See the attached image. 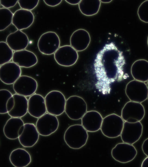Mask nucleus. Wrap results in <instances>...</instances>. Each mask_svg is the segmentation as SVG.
Returning a JSON list of instances; mask_svg holds the SVG:
<instances>
[{"label": "nucleus", "instance_id": "c85d7f7f", "mask_svg": "<svg viewBox=\"0 0 148 167\" xmlns=\"http://www.w3.org/2000/svg\"><path fill=\"white\" fill-rule=\"evenodd\" d=\"M13 96V95L9 90L2 89L0 90V113L5 114L8 113L6 104L8 99Z\"/></svg>", "mask_w": 148, "mask_h": 167}, {"label": "nucleus", "instance_id": "cd10ccee", "mask_svg": "<svg viewBox=\"0 0 148 167\" xmlns=\"http://www.w3.org/2000/svg\"><path fill=\"white\" fill-rule=\"evenodd\" d=\"M13 50L6 42H0V65L10 62L12 59L13 52Z\"/></svg>", "mask_w": 148, "mask_h": 167}, {"label": "nucleus", "instance_id": "c9c22d12", "mask_svg": "<svg viewBox=\"0 0 148 167\" xmlns=\"http://www.w3.org/2000/svg\"><path fill=\"white\" fill-rule=\"evenodd\" d=\"M65 1L70 4L75 5L79 4L81 0H65Z\"/></svg>", "mask_w": 148, "mask_h": 167}, {"label": "nucleus", "instance_id": "9b49d317", "mask_svg": "<svg viewBox=\"0 0 148 167\" xmlns=\"http://www.w3.org/2000/svg\"><path fill=\"white\" fill-rule=\"evenodd\" d=\"M59 124L56 116L47 112L38 118L35 126L39 135L46 137L55 132Z\"/></svg>", "mask_w": 148, "mask_h": 167}, {"label": "nucleus", "instance_id": "bb28decb", "mask_svg": "<svg viewBox=\"0 0 148 167\" xmlns=\"http://www.w3.org/2000/svg\"><path fill=\"white\" fill-rule=\"evenodd\" d=\"M13 13L9 9L0 8V31L5 30L12 23Z\"/></svg>", "mask_w": 148, "mask_h": 167}, {"label": "nucleus", "instance_id": "a19ab883", "mask_svg": "<svg viewBox=\"0 0 148 167\" xmlns=\"http://www.w3.org/2000/svg\"><path fill=\"white\" fill-rule=\"evenodd\" d=\"M147 99H148V98H147Z\"/></svg>", "mask_w": 148, "mask_h": 167}, {"label": "nucleus", "instance_id": "20e7f679", "mask_svg": "<svg viewBox=\"0 0 148 167\" xmlns=\"http://www.w3.org/2000/svg\"><path fill=\"white\" fill-rule=\"evenodd\" d=\"M87 109L86 102L81 97L73 95L66 100L64 112L71 120H77L81 119L87 112Z\"/></svg>", "mask_w": 148, "mask_h": 167}, {"label": "nucleus", "instance_id": "58836bf2", "mask_svg": "<svg viewBox=\"0 0 148 167\" xmlns=\"http://www.w3.org/2000/svg\"><path fill=\"white\" fill-rule=\"evenodd\" d=\"M147 82V87L148 88V81Z\"/></svg>", "mask_w": 148, "mask_h": 167}, {"label": "nucleus", "instance_id": "6ab92c4d", "mask_svg": "<svg viewBox=\"0 0 148 167\" xmlns=\"http://www.w3.org/2000/svg\"><path fill=\"white\" fill-rule=\"evenodd\" d=\"M34 19V16L32 11L21 8L13 13L12 23L17 30H21L31 26Z\"/></svg>", "mask_w": 148, "mask_h": 167}, {"label": "nucleus", "instance_id": "2eb2a0df", "mask_svg": "<svg viewBox=\"0 0 148 167\" xmlns=\"http://www.w3.org/2000/svg\"><path fill=\"white\" fill-rule=\"evenodd\" d=\"M21 67L13 61L0 66V79L5 84H13L21 75Z\"/></svg>", "mask_w": 148, "mask_h": 167}, {"label": "nucleus", "instance_id": "f704fd0d", "mask_svg": "<svg viewBox=\"0 0 148 167\" xmlns=\"http://www.w3.org/2000/svg\"><path fill=\"white\" fill-rule=\"evenodd\" d=\"M142 149L144 154L148 156V138L143 142L142 145Z\"/></svg>", "mask_w": 148, "mask_h": 167}, {"label": "nucleus", "instance_id": "4be33fe9", "mask_svg": "<svg viewBox=\"0 0 148 167\" xmlns=\"http://www.w3.org/2000/svg\"><path fill=\"white\" fill-rule=\"evenodd\" d=\"M11 164L15 167H25L31 163L32 158L29 153L25 149L20 148L13 150L9 157Z\"/></svg>", "mask_w": 148, "mask_h": 167}, {"label": "nucleus", "instance_id": "1a4fd4ad", "mask_svg": "<svg viewBox=\"0 0 148 167\" xmlns=\"http://www.w3.org/2000/svg\"><path fill=\"white\" fill-rule=\"evenodd\" d=\"M137 154V150L132 144L124 142L117 144L111 152L112 158L122 163H126L132 161Z\"/></svg>", "mask_w": 148, "mask_h": 167}, {"label": "nucleus", "instance_id": "a211bd4d", "mask_svg": "<svg viewBox=\"0 0 148 167\" xmlns=\"http://www.w3.org/2000/svg\"><path fill=\"white\" fill-rule=\"evenodd\" d=\"M47 112L45 98L41 95L35 93L29 97L28 112L30 115L38 119Z\"/></svg>", "mask_w": 148, "mask_h": 167}, {"label": "nucleus", "instance_id": "a878e982", "mask_svg": "<svg viewBox=\"0 0 148 167\" xmlns=\"http://www.w3.org/2000/svg\"><path fill=\"white\" fill-rule=\"evenodd\" d=\"M101 3L99 0H82L78 5V7L82 14L87 16H91L98 13Z\"/></svg>", "mask_w": 148, "mask_h": 167}, {"label": "nucleus", "instance_id": "5701e85b", "mask_svg": "<svg viewBox=\"0 0 148 167\" xmlns=\"http://www.w3.org/2000/svg\"><path fill=\"white\" fill-rule=\"evenodd\" d=\"M131 75L134 79L143 82L148 81V61L139 59L135 61L131 68Z\"/></svg>", "mask_w": 148, "mask_h": 167}, {"label": "nucleus", "instance_id": "39448f33", "mask_svg": "<svg viewBox=\"0 0 148 167\" xmlns=\"http://www.w3.org/2000/svg\"><path fill=\"white\" fill-rule=\"evenodd\" d=\"M45 99L48 113L59 116L64 112L66 100L60 91H51L46 95Z\"/></svg>", "mask_w": 148, "mask_h": 167}, {"label": "nucleus", "instance_id": "dca6fc26", "mask_svg": "<svg viewBox=\"0 0 148 167\" xmlns=\"http://www.w3.org/2000/svg\"><path fill=\"white\" fill-rule=\"evenodd\" d=\"M91 41L89 33L84 29H79L75 31L71 35L70 45L77 52L83 51L89 46Z\"/></svg>", "mask_w": 148, "mask_h": 167}, {"label": "nucleus", "instance_id": "6e6552de", "mask_svg": "<svg viewBox=\"0 0 148 167\" xmlns=\"http://www.w3.org/2000/svg\"><path fill=\"white\" fill-rule=\"evenodd\" d=\"M145 115V109L141 103L130 101L125 104L121 112L123 120L131 123L140 121Z\"/></svg>", "mask_w": 148, "mask_h": 167}, {"label": "nucleus", "instance_id": "f3484780", "mask_svg": "<svg viewBox=\"0 0 148 167\" xmlns=\"http://www.w3.org/2000/svg\"><path fill=\"white\" fill-rule=\"evenodd\" d=\"M103 119L98 111L92 110L87 111L81 118L82 125L89 132H95L101 128Z\"/></svg>", "mask_w": 148, "mask_h": 167}, {"label": "nucleus", "instance_id": "7ed1b4c3", "mask_svg": "<svg viewBox=\"0 0 148 167\" xmlns=\"http://www.w3.org/2000/svg\"><path fill=\"white\" fill-rule=\"evenodd\" d=\"M124 123V120L120 116L115 113L109 114L103 118L101 131L107 137L116 138L121 135Z\"/></svg>", "mask_w": 148, "mask_h": 167}, {"label": "nucleus", "instance_id": "e433bc0d", "mask_svg": "<svg viewBox=\"0 0 148 167\" xmlns=\"http://www.w3.org/2000/svg\"><path fill=\"white\" fill-rule=\"evenodd\" d=\"M141 167H148V156H147L143 161L141 164Z\"/></svg>", "mask_w": 148, "mask_h": 167}, {"label": "nucleus", "instance_id": "7c9ffc66", "mask_svg": "<svg viewBox=\"0 0 148 167\" xmlns=\"http://www.w3.org/2000/svg\"><path fill=\"white\" fill-rule=\"evenodd\" d=\"M39 1V0H18V2L21 9L31 11L37 6Z\"/></svg>", "mask_w": 148, "mask_h": 167}, {"label": "nucleus", "instance_id": "c756f323", "mask_svg": "<svg viewBox=\"0 0 148 167\" xmlns=\"http://www.w3.org/2000/svg\"><path fill=\"white\" fill-rule=\"evenodd\" d=\"M137 14L139 19L145 23H148V0L143 2L139 6Z\"/></svg>", "mask_w": 148, "mask_h": 167}, {"label": "nucleus", "instance_id": "f8f14e48", "mask_svg": "<svg viewBox=\"0 0 148 167\" xmlns=\"http://www.w3.org/2000/svg\"><path fill=\"white\" fill-rule=\"evenodd\" d=\"M18 140L23 147L30 148L37 142L39 134L33 123H26L21 126L18 131Z\"/></svg>", "mask_w": 148, "mask_h": 167}, {"label": "nucleus", "instance_id": "ddd939ff", "mask_svg": "<svg viewBox=\"0 0 148 167\" xmlns=\"http://www.w3.org/2000/svg\"><path fill=\"white\" fill-rule=\"evenodd\" d=\"M38 87V84L35 79L25 75H21L13 86L16 94L25 97H30L35 93Z\"/></svg>", "mask_w": 148, "mask_h": 167}, {"label": "nucleus", "instance_id": "0eeeda50", "mask_svg": "<svg viewBox=\"0 0 148 167\" xmlns=\"http://www.w3.org/2000/svg\"><path fill=\"white\" fill-rule=\"evenodd\" d=\"M125 93L130 101L141 103L148 97V88L145 82L135 79L126 85Z\"/></svg>", "mask_w": 148, "mask_h": 167}, {"label": "nucleus", "instance_id": "412c9836", "mask_svg": "<svg viewBox=\"0 0 148 167\" xmlns=\"http://www.w3.org/2000/svg\"><path fill=\"white\" fill-rule=\"evenodd\" d=\"M6 42L13 51H15L25 49L28 45L29 40L25 33L17 30L8 35Z\"/></svg>", "mask_w": 148, "mask_h": 167}, {"label": "nucleus", "instance_id": "4c0bfd02", "mask_svg": "<svg viewBox=\"0 0 148 167\" xmlns=\"http://www.w3.org/2000/svg\"><path fill=\"white\" fill-rule=\"evenodd\" d=\"M101 3H108L111 2L112 0H100Z\"/></svg>", "mask_w": 148, "mask_h": 167}, {"label": "nucleus", "instance_id": "9d476101", "mask_svg": "<svg viewBox=\"0 0 148 167\" xmlns=\"http://www.w3.org/2000/svg\"><path fill=\"white\" fill-rule=\"evenodd\" d=\"M54 59L59 65L70 67L74 65L79 57L77 52L71 45L60 46L54 54Z\"/></svg>", "mask_w": 148, "mask_h": 167}, {"label": "nucleus", "instance_id": "4468645a", "mask_svg": "<svg viewBox=\"0 0 148 167\" xmlns=\"http://www.w3.org/2000/svg\"><path fill=\"white\" fill-rule=\"evenodd\" d=\"M143 127L140 121L131 123L125 121L121 137L123 142L133 144L141 137Z\"/></svg>", "mask_w": 148, "mask_h": 167}, {"label": "nucleus", "instance_id": "ea45409f", "mask_svg": "<svg viewBox=\"0 0 148 167\" xmlns=\"http://www.w3.org/2000/svg\"><path fill=\"white\" fill-rule=\"evenodd\" d=\"M147 45H148V37H147Z\"/></svg>", "mask_w": 148, "mask_h": 167}, {"label": "nucleus", "instance_id": "2f4dec72", "mask_svg": "<svg viewBox=\"0 0 148 167\" xmlns=\"http://www.w3.org/2000/svg\"><path fill=\"white\" fill-rule=\"evenodd\" d=\"M18 2L17 0H0L1 5L7 8L14 7Z\"/></svg>", "mask_w": 148, "mask_h": 167}, {"label": "nucleus", "instance_id": "423d86ee", "mask_svg": "<svg viewBox=\"0 0 148 167\" xmlns=\"http://www.w3.org/2000/svg\"><path fill=\"white\" fill-rule=\"evenodd\" d=\"M60 43V38L55 32L48 31L42 34L39 37L37 46L39 51L45 55L54 54L59 48Z\"/></svg>", "mask_w": 148, "mask_h": 167}, {"label": "nucleus", "instance_id": "72a5a7b5", "mask_svg": "<svg viewBox=\"0 0 148 167\" xmlns=\"http://www.w3.org/2000/svg\"><path fill=\"white\" fill-rule=\"evenodd\" d=\"M14 98L12 96L9 98L6 104V108L8 113L12 110L14 107Z\"/></svg>", "mask_w": 148, "mask_h": 167}, {"label": "nucleus", "instance_id": "aec40b11", "mask_svg": "<svg viewBox=\"0 0 148 167\" xmlns=\"http://www.w3.org/2000/svg\"><path fill=\"white\" fill-rule=\"evenodd\" d=\"M12 60L21 67L29 68L36 65L38 59L33 52L26 49L13 52Z\"/></svg>", "mask_w": 148, "mask_h": 167}, {"label": "nucleus", "instance_id": "f03ea898", "mask_svg": "<svg viewBox=\"0 0 148 167\" xmlns=\"http://www.w3.org/2000/svg\"><path fill=\"white\" fill-rule=\"evenodd\" d=\"M88 132L82 125L75 124L70 126L64 133V139L70 148L78 149L84 146L88 138Z\"/></svg>", "mask_w": 148, "mask_h": 167}, {"label": "nucleus", "instance_id": "393cba45", "mask_svg": "<svg viewBox=\"0 0 148 167\" xmlns=\"http://www.w3.org/2000/svg\"><path fill=\"white\" fill-rule=\"evenodd\" d=\"M24 124L20 118L12 117L6 122L3 128V132L8 139L14 140L18 137V131L21 127Z\"/></svg>", "mask_w": 148, "mask_h": 167}, {"label": "nucleus", "instance_id": "f257e3e1", "mask_svg": "<svg viewBox=\"0 0 148 167\" xmlns=\"http://www.w3.org/2000/svg\"><path fill=\"white\" fill-rule=\"evenodd\" d=\"M125 64L122 52L114 43L106 44L97 54L94 61L97 89L103 95L109 94L112 83L125 79Z\"/></svg>", "mask_w": 148, "mask_h": 167}, {"label": "nucleus", "instance_id": "b1692460", "mask_svg": "<svg viewBox=\"0 0 148 167\" xmlns=\"http://www.w3.org/2000/svg\"><path fill=\"white\" fill-rule=\"evenodd\" d=\"M14 104L12 110L8 113L12 117H22L28 112V100L26 97L15 93L13 95Z\"/></svg>", "mask_w": 148, "mask_h": 167}, {"label": "nucleus", "instance_id": "473e14b6", "mask_svg": "<svg viewBox=\"0 0 148 167\" xmlns=\"http://www.w3.org/2000/svg\"><path fill=\"white\" fill-rule=\"evenodd\" d=\"M43 1L47 5L54 7L60 4L62 0H44Z\"/></svg>", "mask_w": 148, "mask_h": 167}]
</instances>
